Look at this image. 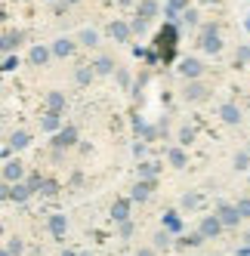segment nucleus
Here are the masks:
<instances>
[{
	"mask_svg": "<svg viewBox=\"0 0 250 256\" xmlns=\"http://www.w3.org/2000/svg\"><path fill=\"white\" fill-rule=\"evenodd\" d=\"M19 173H22L19 164H10V167H6V176H10V179H19Z\"/></svg>",
	"mask_w": 250,
	"mask_h": 256,
	"instance_id": "nucleus-1",
	"label": "nucleus"
},
{
	"mask_svg": "<svg viewBox=\"0 0 250 256\" xmlns=\"http://www.w3.org/2000/svg\"><path fill=\"white\" fill-rule=\"evenodd\" d=\"M25 142H28V136H25V133H16V136H12V145H19V148H22Z\"/></svg>",
	"mask_w": 250,
	"mask_h": 256,
	"instance_id": "nucleus-2",
	"label": "nucleus"
},
{
	"mask_svg": "<svg viewBox=\"0 0 250 256\" xmlns=\"http://www.w3.org/2000/svg\"><path fill=\"white\" fill-rule=\"evenodd\" d=\"M0 232H4V228H0Z\"/></svg>",
	"mask_w": 250,
	"mask_h": 256,
	"instance_id": "nucleus-3",
	"label": "nucleus"
}]
</instances>
